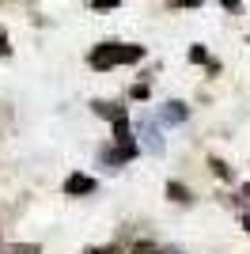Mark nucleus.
Instances as JSON below:
<instances>
[{
	"label": "nucleus",
	"mask_w": 250,
	"mask_h": 254,
	"mask_svg": "<svg viewBox=\"0 0 250 254\" xmlns=\"http://www.w3.org/2000/svg\"><path fill=\"white\" fill-rule=\"evenodd\" d=\"M87 61L95 68H114V64H133V61H144V46H118V42H103L99 50H91Z\"/></svg>",
	"instance_id": "obj_1"
},
{
	"label": "nucleus",
	"mask_w": 250,
	"mask_h": 254,
	"mask_svg": "<svg viewBox=\"0 0 250 254\" xmlns=\"http://www.w3.org/2000/svg\"><path fill=\"white\" fill-rule=\"evenodd\" d=\"M64 193H68V197L95 193V179H87V175H68V179H64Z\"/></svg>",
	"instance_id": "obj_2"
},
{
	"label": "nucleus",
	"mask_w": 250,
	"mask_h": 254,
	"mask_svg": "<svg viewBox=\"0 0 250 254\" xmlns=\"http://www.w3.org/2000/svg\"><path fill=\"white\" fill-rule=\"evenodd\" d=\"M167 193L175 197V201H189V193H186V186H178V182H167Z\"/></svg>",
	"instance_id": "obj_3"
},
{
	"label": "nucleus",
	"mask_w": 250,
	"mask_h": 254,
	"mask_svg": "<svg viewBox=\"0 0 250 254\" xmlns=\"http://www.w3.org/2000/svg\"><path fill=\"white\" fill-rule=\"evenodd\" d=\"M91 8H118V0H87Z\"/></svg>",
	"instance_id": "obj_4"
},
{
	"label": "nucleus",
	"mask_w": 250,
	"mask_h": 254,
	"mask_svg": "<svg viewBox=\"0 0 250 254\" xmlns=\"http://www.w3.org/2000/svg\"><path fill=\"white\" fill-rule=\"evenodd\" d=\"M0 53H8V42H4V38H0Z\"/></svg>",
	"instance_id": "obj_5"
},
{
	"label": "nucleus",
	"mask_w": 250,
	"mask_h": 254,
	"mask_svg": "<svg viewBox=\"0 0 250 254\" xmlns=\"http://www.w3.org/2000/svg\"><path fill=\"white\" fill-rule=\"evenodd\" d=\"M178 4H201V0H178Z\"/></svg>",
	"instance_id": "obj_6"
},
{
	"label": "nucleus",
	"mask_w": 250,
	"mask_h": 254,
	"mask_svg": "<svg viewBox=\"0 0 250 254\" xmlns=\"http://www.w3.org/2000/svg\"><path fill=\"white\" fill-rule=\"evenodd\" d=\"M247 197H250V182H247Z\"/></svg>",
	"instance_id": "obj_7"
},
{
	"label": "nucleus",
	"mask_w": 250,
	"mask_h": 254,
	"mask_svg": "<svg viewBox=\"0 0 250 254\" xmlns=\"http://www.w3.org/2000/svg\"><path fill=\"white\" fill-rule=\"evenodd\" d=\"M19 254H27V251H19Z\"/></svg>",
	"instance_id": "obj_8"
}]
</instances>
